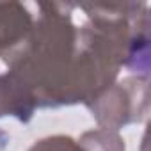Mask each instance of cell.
<instances>
[{"instance_id": "1", "label": "cell", "mask_w": 151, "mask_h": 151, "mask_svg": "<svg viewBox=\"0 0 151 151\" xmlns=\"http://www.w3.org/2000/svg\"><path fill=\"white\" fill-rule=\"evenodd\" d=\"M30 151H82V149L69 137H53L39 140V144H36Z\"/></svg>"}]
</instances>
